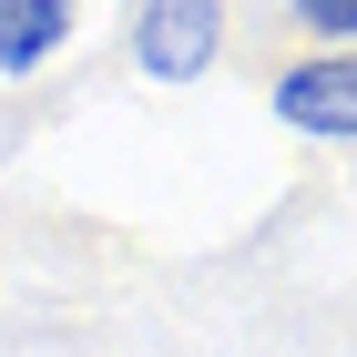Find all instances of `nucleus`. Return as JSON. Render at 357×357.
<instances>
[{"instance_id": "1", "label": "nucleus", "mask_w": 357, "mask_h": 357, "mask_svg": "<svg viewBox=\"0 0 357 357\" xmlns=\"http://www.w3.org/2000/svg\"><path fill=\"white\" fill-rule=\"evenodd\" d=\"M225 61V0H143L133 10V72L143 82H204Z\"/></svg>"}, {"instance_id": "3", "label": "nucleus", "mask_w": 357, "mask_h": 357, "mask_svg": "<svg viewBox=\"0 0 357 357\" xmlns=\"http://www.w3.org/2000/svg\"><path fill=\"white\" fill-rule=\"evenodd\" d=\"M72 41V0H0V82H31Z\"/></svg>"}, {"instance_id": "4", "label": "nucleus", "mask_w": 357, "mask_h": 357, "mask_svg": "<svg viewBox=\"0 0 357 357\" xmlns=\"http://www.w3.org/2000/svg\"><path fill=\"white\" fill-rule=\"evenodd\" d=\"M286 21H306L317 41H347V31H357V0H286Z\"/></svg>"}, {"instance_id": "2", "label": "nucleus", "mask_w": 357, "mask_h": 357, "mask_svg": "<svg viewBox=\"0 0 357 357\" xmlns=\"http://www.w3.org/2000/svg\"><path fill=\"white\" fill-rule=\"evenodd\" d=\"M275 123H296V133H317V143H347L357 133V72H347V52L286 61V72H275Z\"/></svg>"}]
</instances>
